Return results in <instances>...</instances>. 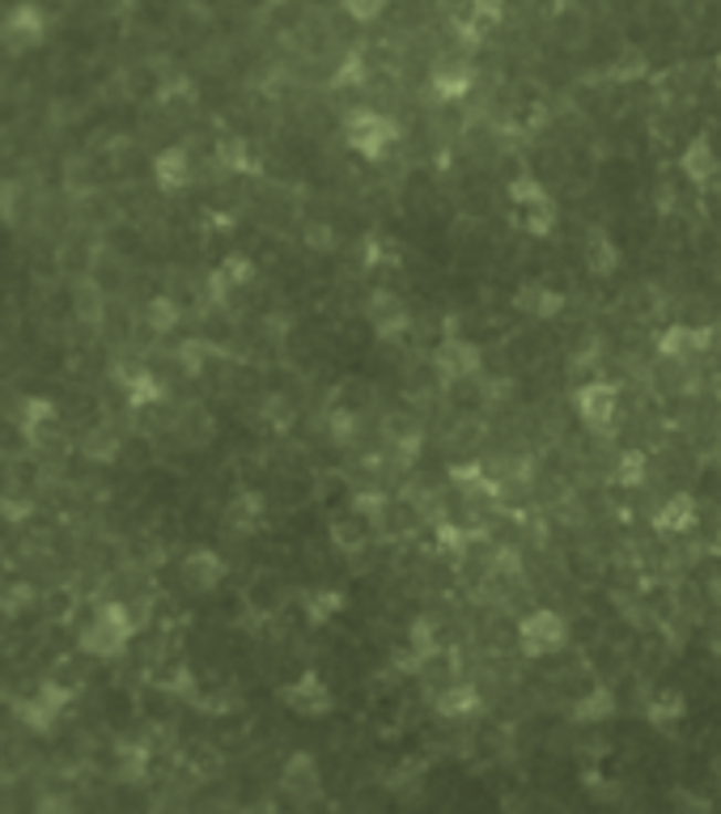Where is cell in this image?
Listing matches in <instances>:
<instances>
[{
    "label": "cell",
    "instance_id": "cell-1",
    "mask_svg": "<svg viewBox=\"0 0 721 814\" xmlns=\"http://www.w3.org/2000/svg\"><path fill=\"white\" fill-rule=\"evenodd\" d=\"M132 636H136V619H132V610L124 607V603H103V607L81 624L77 649L85 654V658L111 661L128 649Z\"/></svg>",
    "mask_w": 721,
    "mask_h": 814
},
{
    "label": "cell",
    "instance_id": "cell-2",
    "mask_svg": "<svg viewBox=\"0 0 721 814\" xmlns=\"http://www.w3.org/2000/svg\"><path fill=\"white\" fill-rule=\"evenodd\" d=\"M52 39V13L39 0H18L0 13V51L4 55H30Z\"/></svg>",
    "mask_w": 721,
    "mask_h": 814
},
{
    "label": "cell",
    "instance_id": "cell-3",
    "mask_svg": "<svg viewBox=\"0 0 721 814\" xmlns=\"http://www.w3.org/2000/svg\"><path fill=\"white\" fill-rule=\"evenodd\" d=\"M344 145L365 157V161H383L390 157V149L399 145V124L390 119L387 111H374V106H357L348 119H344Z\"/></svg>",
    "mask_w": 721,
    "mask_h": 814
},
{
    "label": "cell",
    "instance_id": "cell-4",
    "mask_svg": "<svg viewBox=\"0 0 721 814\" xmlns=\"http://www.w3.org/2000/svg\"><path fill=\"white\" fill-rule=\"evenodd\" d=\"M77 700V687H64L55 683V679H43V683L34 687L30 696H22L13 712H18V721L27 726L30 734H52L55 726H60V717L64 709Z\"/></svg>",
    "mask_w": 721,
    "mask_h": 814
},
{
    "label": "cell",
    "instance_id": "cell-5",
    "mask_svg": "<svg viewBox=\"0 0 721 814\" xmlns=\"http://www.w3.org/2000/svg\"><path fill=\"white\" fill-rule=\"evenodd\" d=\"M568 645V619L561 610L540 607L518 619V649L526 658H552Z\"/></svg>",
    "mask_w": 721,
    "mask_h": 814
},
{
    "label": "cell",
    "instance_id": "cell-6",
    "mask_svg": "<svg viewBox=\"0 0 721 814\" xmlns=\"http://www.w3.org/2000/svg\"><path fill=\"white\" fill-rule=\"evenodd\" d=\"M573 407H577V420L586 425L591 432H612L616 429V416H619V390L612 382L594 378V382H582L577 390H573Z\"/></svg>",
    "mask_w": 721,
    "mask_h": 814
},
{
    "label": "cell",
    "instance_id": "cell-7",
    "mask_svg": "<svg viewBox=\"0 0 721 814\" xmlns=\"http://www.w3.org/2000/svg\"><path fill=\"white\" fill-rule=\"evenodd\" d=\"M281 705L293 712V717H302V721H318V717H332L335 696H332V687L323 683V675L306 670V675H297L293 683L281 687Z\"/></svg>",
    "mask_w": 721,
    "mask_h": 814
},
{
    "label": "cell",
    "instance_id": "cell-8",
    "mask_svg": "<svg viewBox=\"0 0 721 814\" xmlns=\"http://www.w3.org/2000/svg\"><path fill=\"white\" fill-rule=\"evenodd\" d=\"M179 577L191 594H212L217 585L230 577V564H226L221 552H212V547H191L179 560Z\"/></svg>",
    "mask_w": 721,
    "mask_h": 814
},
{
    "label": "cell",
    "instance_id": "cell-9",
    "mask_svg": "<svg viewBox=\"0 0 721 814\" xmlns=\"http://www.w3.org/2000/svg\"><path fill=\"white\" fill-rule=\"evenodd\" d=\"M480 365H484V356L480 348L471 344V340H446L438 353H433V369H438L446 382H463V378H476L480 374Z\"/></svg>",
    "mask_w": 721,
    "mask_h": 814
},
{
    "label": "cell",
    "instance_id": "cell-10",
    "mask_svg": "<svg viewBox=\"0 0 721 814\" xmlns=\"http://www.w3.org/2000/svg\"><path fill=\"white\" fill-rule=\"evenodd\" d=\"M429 85L441 102H459L476 90V64L471 60H441L429 73Z\"/></svg>",
    "mask_w": 721,
    "mask_h": 814
},
{
    "label": "cell",
    "instance_id": "cell-11",
    "mask_svg": "<svg viewBox=\"0 0 721 814\" xmlns=\"http://www.w3.org/2000/svg\"><path fill=\"white\" fill-rule=\"evenodd\" d=\"M565 305H568L565 293H561V289H552V284H543V280H531V284H522V289L514 293V310H518V314H526V319H540V323L556 319Z\"/></svg>",
    "mask_w": 721,
    "mask_h": 814
},
{
    "label": "cell",
    "instance_id": "cell-12",
    "mask_svg": "<svg viewBox=\"0 0 721 814\" xmlns=\"http://www.w3.org/2000/svg\"><path fill=\"white\" fill-rule=\"evenodd\" d=\"M154 182L157 191H166V196H175L182 187H191V153L179 149V145H166V149L154 157Z\"/></svg>",
    "mask_w": 721,
    "mask_h": 814
},
{
    "label": "cell",
    "instance_id": "cell-13",
    "mask_svg": "<svg viewBox=\"0 0 721 814\" xmlns=\"http://www.w3.org/2000/svg\"><path fill=\"white\" fill-rule=\"evenodd\" d=\"M696 518H700V505H696L692 492H670L662 505L654 509V531L658 534H683L696 526Z\"/></svg>",
    "mask_w": 721,
    "mask_h": 814
},
{
    "label": "cell",
    "instance_id": "cell-14",
    "mask_svg": "<svg viewBox=\"0 0 721 814\" xmlns=\"http://www.w3.org/2000/svg\"><path fill=\"white\" fill-rule=\"evenodd\" d=\"M255 280V263L247 259V254H226L212 272H208V293L217 298V302H226L230 293H238V289H247Z\"/></svg>",
    "mask_w": 721,
    "mask_h": 814
},
{
    "label": "cell",
    "instance_id": "cell-15",
    "mask_svg": "<svg viewBox=\"0 0 721 814\" xmlns=\"http://www.w3.org/2000/svg\"><path fill=\"white\" fill-rule=\"evenodd\" d=\"M323 785V768L318 760L310 755V751H293L281 768V789L284 793H293V797H314Z\"/></svg>",
    "mask_w": 721,
    "mask_h": 814
},
{
    "label": "cell",
    "instance_id": "cell-16",
    "mask_svg": "<svg viewBox=\"0 0 721 814\" xmlns=\"http://www.w3.org/2000/svg\"><path fill=\"white\" fill-rule=\"evenodd\" d=\"M616 712H619L616 691H612L607 683H594L586 696H577V700H573L568 717H573L577 726H607V721H616Z\"/></svg>",
    "mask_w": 721,
    "mask_h": 814
},
{
    "label": "cell",
    "instance_id": "cell-17",
    "mask_svg": "<svg viewBox=\"0 0 721 814\" xmlns=\"http://www.w3.org/2000/svg\"><path fill=\"white\" fill-rule=\"evenodd\" d=\"M60 425V407L52 404V399H43V395H27L22 399V407H18V429H22V437L27 441H48V432Z\"/></svg>",
    "mask_w": 721,
    "mask_h": 814
},
{
    "label": "cell",
    "instance_id": "cell-18",
    "mask_svg": "<svg viewBox=\"0 0 721 814\" xmlns=\"http://www.w3.org/2000/svg\"><path fill=\"white\" fill-rule=\"evenodd\" d=\"M679 175L688 178V182H696V187H709V182L721 175L718 149H713L704 136H692L688 149H683V157H679Z\"/></svg>",
    "mask_w": 721,
    "mask_h": 814
},
{
    "label": "cell",
    "instance_id": "cell-19",
    "mask_svg": "<svg viewBox=\"0 0 721 814\" xmlns=\"http://www.w3.org/2000/svg\"><path fill=\"white\" fill-rule=\"evenodd\" d=\"M582 259H586V272L591 276H616L619 272V247L607 229H586V242H582Z\"/></svg>",
    "mask_w": 721,
    "mask_h": 814
},
{
    "label": "cell",
    "instance_id": "cell-20",
    "mask_svg": "<svg viewBox=\"0 0 721 814\" xmlns=\"http://www.w3.org/2000/svg\"><path fill=\"white\" fill-rule=\"evenodd\" d=\"M709 344H713V331H709V327H688V323H670V327L658 335V353H662V356L704 353Z\"/></svg>",
    "mask_w": 721,
    "mask_h": 814
},
{
    "label": "cell",
    "instance_id": "cell-21",
    "mask_svg": "<svg viewBox=\"0 0 721 814\" xmlns=\"http://www.w3.org/2000/svg\"><path fill=\"white\" fill-rule=\"evenodd\" d=\"M263 513H268V501H263V492L255 488H247V492H238L230 505H226V526L238 534H251L263 526Z\"/></svg>",
    "mask_w": 721,
    "mask_h": 814
},
{
    "label": "cell",
    "instance_id": "cell-22",
    "mask_svg": "<svg viewBox=\"0 0 721 814\" xmlns=\"http://www.w3.org/2000/svg\"><path fill=\"white\" fill-rule=\"evenodd\" d=\"M119 386H124V395H128V404L140 411V407H149L161 399V382H157L154 369H145V365H128V369H119Z\"/></svg>",
    "mask_w": 721,
    "mask_h": 814
},
{
    "label": "cell",
    "instance_id": "cell-23",
    "mask_svg": "<svg viewBox=\"0 0 721 814\" xmlns=\"http://www.w3.org/2000/svg\"><path fill=\"white\" fill-rule=\"evenodd\" d=\"M645 717H649L654 730H675V726L688 717V696L667 687V691H658V696L645 705Z\"/></svg>",
    "mask_w": 721,
    "mask_h": 814
},
{
    "label": "cell",
    "instance_id": "cell-24",
    "mask_svg": "<svg viewBox=\"0 0 721 814\" xmlns=\"http://www.w3.org/2000/svg\"><path fill=\"white\" fill-rule=\"evenodd\" d=\"M480 691L471 683H450L446 691L438 696V712L441 717H450V721H467V717H476L480 712Z\"/></svg>",
    "mask_w": 721,
    "mask_h": 814
},
{
    "label": "cell",
    "instance_id": "cell-25",
    "mask_svg": "<svg viewBox=\"0 0 721 814\" xmlns=\"http://www.w3.org/2000/svg\"><path fill=\"white\" fill-rule=\"evenodd\" d=\"M450 483H454L463 497H497V492H501V483L492 480L480 462H454V467H450Z\"/></svg>",
    "mask_w": 721,
    "mask_h": 814
},
{
    "label": "cell",
    "instance_id": "cell-26",
    "mask_svg": "<svg viewBox=\"0 0 721 814\" xmlns=\"http://www.w3.org/2000/svg\"><path fill=\"white\" fill-rule=\"evenodd\" d=\"M514 217H518V226L526 229L531 238H547V233L556 229V221H561V212H556V200H552V196L526 204V208H514Z\"/></svg>",
    "mask_w": 721,
    "mask_h": 814
},
{
    "label": "cell",
    "instance_id": "cell-27",
    "mask_svg": "<svg viewBox=\"0 0 721 814\" xmlns=\"http://www.w3.org/2000/svg\"><path fill=\"white\" fill-rule=\"evenodd\" d=\"M369 319L378 323V331H383V335L408 323V314H404L399 298H390V293H374V298H369Z\"/></svg>",
    "mask_w": 721,
    "mask_h": 814
},
{
    "label": "cell",
    "instance_id": "cell-28",
    "mask_svg": "<svg viewBox=\"0 0 721 814\" xmlns=\"http://www.w3.org/2000/svg\"><path fill=\"white\" fill-rule=\"evenodd\" d=\"M344 603H348V598H344L339 589H314L306 610H310V619H314V624H327V619H335V615L344 610Z\"/></svg>",
    "mask_w": 721,
    "mask_h": 814
},
{
    "label": "cell",
    "instance_id": "cell-29",
    "mask_svg": "<svg viewBox=\"0 0 721 814\" xmlns=\"http://www.w3.org/2000/svg\"><path fill=\"white\" fill-rule=\"evenodd\" d=\"M149 772V747H119V776L128 785H140Z\"/></svg>",
    "mask_w": 721,
    "mask_h": 814
},
{
    "label": "cell",
    "instance_id": "cell-30",
    "mask_svg": "<svg viewBox=\"0 0 721 814\" xmlns=\"http://www.w3.org/2000/svg\"><path fill=\"white\" fill-rule=\"evenodd\" d=\"M179 305L170 302V298H154V302L145 305V323H149V327L154 331H161V335H166V331H175L179 327Z\"/></svg>",
    "mask_w": 721,
    "mask_h": 814
},
{
    "label": "cell",
    "instance_id": "cell-31",
    "mask_svg": "<svg viewBox=\"0 0 721 814\" xmlns=\"http://www.w3.org/2000/svg\"><path fill=\"white\" fill-rule=\"evenodd\" d=\"M543 196H552V191H547V187H543V182H540V178H535V175H518V178H510V204H514V208H526V204L543 200Z\"/></svg>",
    "mask_w": 721,
    "mask_h": 814
},
{
    "label": "cell",
    "instance_id": "cell-32",
    "mask_svg": "<svg viewBox=\"0 0 721 814\" xmlns=\"http://www.w3.org/2000/svg\"><path fill=\"white\" fill-rule=\"evenodd\" d=\"M408 645L416 649V666H425V658L438 654V636H433V624L429 619H416L412 633H408Z\"/></svg>",
    "mask_w": 721,
    "mask_h": 814
},
{
    "label": "cell",
    "instance_id": "cell-33",
    "mask_svg": "<svg viewBox=\"0 0 721 814\" xmlns=\"http://www.w3.org/2000/svg\"><path fill=\"white\" fill-rule=\"evenodd\" d=\"M387 4L390 0H339V9L353 18V22L360 25H369V22H378L383 13H387Z\"/></svg>",
    "mask_w": 721,
    "mask_h": 814
},
{
    "label": "cell",
    "instance_id": "cell-34",
    "mask_svg": "<svg viewBox=\"0 0 721 814\" xmlns=\"http://www.w3.org/2000/svg\"><path fill=\"white\" fill-rule=\"evenodd\" d=\"M616 480L624 483V488H637V483H645V455H641V450H624V455H619Z\"/></svg>",
    "mask_w": 721,
    "mask_h": 814
},
{
    "label": "cell",
    "instance_id": "cell-35",
    "mask_svg": "<svg viewBox=\"0 0 721 814\" xmlns=\"http://www.w3.org/2000/svg\"><path fill=\"white\" fill-rule=\"evenodd\" d=\"M73 305H77L81 319H98V314H103V293H98L94 284H77V289H73Z\"/></svg>",
    "mask_w": 721,
    "mask_h": 814
},
{
    "label": "cell",
    "instance_id": "cell-36",
    "mask_svg": "<svg viewBox=\"0 0 721 814\" xmlns=\"http://www.w3.org/2000/svg\"><path fill=\"white\" fill-rule=\"evenodd\" d=\"M505 18V0H471V22L480 25V30H489Z\"/></svg>",
    "mask_w": 721,
    "mask_h": 814
},
{
    "label": "cell",
    "instance_id": "cell-37",
    "mask_svg": "<svg viewBox=\"0 0 721 814\" xmlns=\"http://www.w3.org/2000/svg\"><path fill=\"white\" fill-rule=\"evenodd\" d=\"M645 55L641 51H624L616 64H612V73H616V81H637V76H645Z\"/></svg>",
    "mask_w": 721,
    "mask_h": 814
},
{
    "label": "cell",
    "instance_id": "cell-38",
    "mask_svg": "<svg viewBox=\"0 0 721 814\" xmlns=\"http://www.w3.org/2000/svg\"><path fill=\"white\" fill-rule=\"evenodd\" d=\"M85 455L98 458V462H111V458L119 455V441H115V432H90V441H85Z\"/></svg>",
    "mask_w": 721,
    "mask_h": 814
},
{
    "label": "cell",
    "instance_id": "cell-39",
    "mask_svg": "<svg viewBox=\"0 0 721 814\" xmlns=\"http://www.w3.org/2000/svg\"><path fill=\"white\" fill-rule=\"evenodd\" d=\"M383 509H387L383 497H357V513L365 518V522H378V518H383Z\"/></svg>",
    "mask_w": 721,
    "mask_h": 814
},
{
    "label": "cell",
    "instance_id": "cell-40",
    "mask_svg": "<svg viewBox=\"0 0 721 814\" xmlns=\"http://www.w3.org/2000/svg\"><path fill=\"white\" fill-rule=\"evenodd\" d=\"M438 543L446 547V552H463L467 539H463V531H454V526H441V531H438Z\"/></svg>",
    "mask_w": 721,
    "mask_h": 814
},
{
    "label": "cell",
    "instance_id": "cell-41",
    "mask_svg": "<svg viewBox=\"0 0 721 814\" xmlns=\"http://www.w3.org/2000/svg\"><path fill=\"white\" fill-rule=\"evenodd\" d=\"M658 204H662L658 212H670V204H675V191H670V187H662V191H658Z\"/></svg>",
    "mask_w": 721,
    "mask_h": 814
},
{
    "label": "cell",
    "instance_id": "cell-42",
    "mask_svg": "<svg viewBox=\"0 0 721 814\" xmlns=\"http://www.w3.org/2000/svg\"><path fill=\"white\" fill-rule=\"evenodd\" d=\"M709 598H713V603H718V610H721V573L713 577V582H709Z\"/></svg>",
    "mask_w": 721,
    "mask_h": 814
},
{
    "label": "cell",
    "instance_id": "cell-43",
    "mask_svg": "<svg viewBox=\"0 0 721 814\" xmlns=\"http://www.w3.org/2000/svg\"><path fill=\"white\" fill-rule=\"evenodd\" d=\"M713 785L721 789V755H718V760H713Z\"/></svg>",
    "mask_w": 721,
    "mask_h": 814
},
{
    "label": "cell",
    "instance_id": "cell-44",
    "mask_svg": "<svg viewBox=\"0 0 721 814\" xmlns=\"http://www.w3.org/2000/svg\"><path fill=\"white\" fill-rule=\"evenodd\" d=\"M0 94H4V76H0Z\"/></svg>",
    "mask_w": 721,
    "mask_h": 814
}]
</instances>
